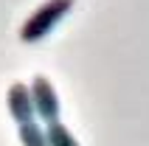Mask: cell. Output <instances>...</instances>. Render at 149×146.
<instances>
[{
    "instance_id": "1",
    "label": "cell",
    "mask_w": 149,
    "mask_h": 146,
    "mask_svg": "<svg viewBox=\"0 0 149 146\" xmlns=\"http://www.w3.org/2000/svg\"><path fill=\"white\" fill-rule=\"evenodd\" d=\"M73 3H76V0H45L42 6H37L31 14L25 17L23 28H20V40H23V42H40V40H45V37L56 28L59 20L73 8Z\"/></svg>"
},
{
    "instance_id": "2",
    "label": "cell",
    "mask_w": 149,
    "mask_h": 146,
    "mask_svg": "<svg viewBox=\"0 0 149 146\" xmlns=\"http://www.w3.org/2000/svg\"><path fill=\"white\" fill-rule=\"evenodd\" d=\"M28 90H31V101H34V115H40L45 124L59 121V96L54 84L48 81V76H34Z\"/></svg>"
},
{
    "instance_id": "3",
    "label": "cell",
    "mask_w": 149,
    "mask_h": 146,
    "mask_svg": "<svg viewBox=\"0 0 149 146\" xmlns=\"http://www.w3.org/2000/svg\"><path fill=\"white\" fill-rule=\"evenodd\" d=\"M6 107H8V115H11L17 124L34 121V101H31V90H28V84L14 81V84L8 87V93H6Z\"/></svg>"
},
{
    "instance_id": "4",
    "label": "cell",
    "mask_w": 149,
    "mask_h": 146,
    "mask_svg": "<svg viewBox=\"0 0 149 146\" xmlns=\"http://www.w3.org/2000/svg\"><path fill=\"white\" fill-rule=\"evenodd\" d=\"M45 140H48V146H79V140L73 138V132L68 129L62 121L45 124Z\"/></svg>"
},
{
    "instance_id": "5",
    "label": "cell",
    "mask_w": 149,
    "mask_h": 146,
    "mask_svg": "<svg viewBox=\"0 0 149 146\" xmlns=\"http://www.w3.org/2000/svg\"><path fill=\"white\" fill-rule=\"evenodd\" d=\"M20 143L23 146H48V140H45V127H40V124H20Z\"/></svg>"
}]
</instances>
